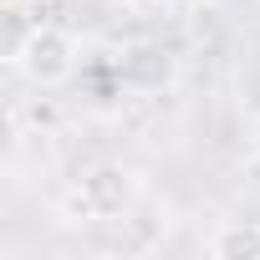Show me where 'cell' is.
Returning a JSON list of instances; mask_svg holds the SVG:
<instances>
[{"mask_svg": "<svg viewBox=\"0 0 260 260\" xmlns=\"http://www.w3.org/2000/svg\"><path fill=\"white\" fill-rule=\"evenodd\" d=\"M194 11H214V6H224V0H189Z\"/></svg>", "mask_w": 260, "mask_h": 260, "instance_id": "cell-6", "label": "cell"}, {"mask_svg": "<svg viewBox=\"0 0 260 260\" xmlns=\"http://www.w3.org/2000/svg\"><path fill=\"white\" fill-rule=\"evenodd\" d=\"M138 199H143V179L127 164H92L72 184L61 214H67V224H127Z\"/></svg>", "mask_w": 260, "mask_h": 260, "instance_id": "cell-1", "label": "cell"}, {"mask_svg": "<svg viewBox=\"0 0 260 260\" xmlns=\"http://www.w3.org/2000/svg\"><path fill=\"white\" fill-rule=\"evenodd\" d=\"M31 87H41V92H51V87H61V82H72L77 77V61H82V46H77V36L67 31V26H51V21H36L26 36H21V46L6 56Z\"/></svg>", "mask_w": 260, "mask_h": 260, "instance_id": "cell-2", "label": "cell"}, {"mask_svg": "<svg viewBox=\"0 0 260 260\" xmlns=\"http://www.w3.org/2000/svg\"><path fill=\"white\" fill-rule=\"evenodd\" d=\"M204 250L219 255V260H255L260 255V219H224V224H214Z\"/></svg>", "mask_w": 260, "mask_h": 260, "instance_id": "cell-4", "label": "cell"}, {"mask_svg": "<svg viewBox=\"0 0 260 260\" xmlns=\"http://www.w3.org/2000/svg\"><path fill=\"white\" fill-rule=\"evenodd\" d=\"M117 77H122V87H133V92H158L174 77V61L158 46H133V51L117 61Z\"/></svg>", "mask_w": 260, "mask_h": 260, "instance_id": "cell-3", "label": "cell"}, {"mask_svg": "<svg viewBox=\"0 0 260 260\" xmlns=\"http://www.w3.org/2000/svg\"><path fill=\"white\" fill-rule=\"evenodd\" d=\"M250 153H255V164H260V117L250 122Z\"/></svg>", "mask_w": 260, "mask_h": 260, "instance_id": "cell-5", "label": "cell"}]
</instances>
